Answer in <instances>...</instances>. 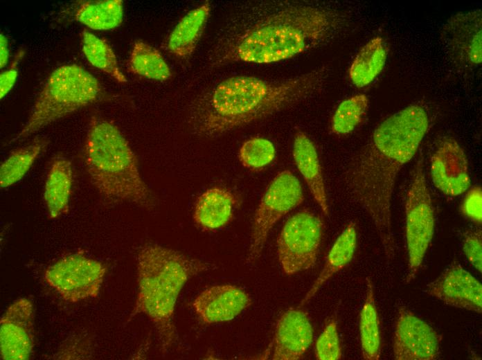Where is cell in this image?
I'll list each match as a JSON object with an SVG mask.
<instances>
[{
    "label": "cell",
    "mask_w": 482,
    "mask_h": 360,
    "mask_svg": "<svg viewBox=\"0 0 482 360\" xmlns=\"http://www.w3.org/2000/svg\"><path fill=\"white\" fill-rule=\"evenodd\" d=\"M429 127V114L422 105L393 113L376 127L343 173L348 191L370 217L389 262L395 251L391 206L396 179L416 155Z\"/></svg>",
    "instance_id": "cell-1"
},
{
    "label": "cell",
    "mask_w": 482,
    "mask_h": 360,
    "mask_svg": "<svg viewBox=\"0 0 482 360\" xmlns=\"http://www.w3.org/2000/svg\"><path fill=\"white\" fill-rule=\"evenodd\" d=\"M249 19L229 36L223 62L286 60L328 42L346 21L336 10L299 1L267 2Z\"/></svg>",
    "instance_id": "cell-2"
},
{
    "label": "cell",
    "mask_w": 482,
    "mask_h": 360,
    "mask_svg": "<svg viewBox=\"0 0 482 360\" xmlns=\"http://www.w3.org/2000/svg\"><path fill=\"white\" fill-rule=\"evenodd\" d=\"M326 77V69L320 67L277 81L252 75L226 78L193 109V128L212 137L267 118L314 95Z\"/></svg>",
    "instance_id": "cell-3"
},
{
    "label": "cell",
    "mask_w": 482,
    "mask_h": 360,
    "mask_svg": "<svg viewBox=\"0 0 482 360\" xmlns=\"http://www.w3.org/2000/svg\"><path fill=\"white\" fill-rule=\"evenodd\" d=\"M136 262L138 291L130 318L141 314L147 316L154 325L165 353L178 339L174 314L180 291L191 278L208 270L211 266L154 243L140 247Z\"/></svg>",
    "instance_id": "cell-4"
},
{
    "label": "cell",
    "mask_w": 482,
    "mask_h": 360,
    "mask_svg": "<svg viewBox=\"0 0 482 360\" xmlns=\"http://www.w3.org/2000/svg\"><path fill=\"white\" fill-rule=\"evenodd\" d=\"M84 163L91 183L103 197L145 208L154 205L129 143L115 125L98 116L89 123Z\"/></svg>",
    "instance_id": "cell-5"
},
{
    "label": "cell",
    "mask_w": 482,
    "mask_h": 360,
    "mask_svg": "<svg viewBox=\"0 0 482 360\" xmlns=\"http://www.w3.org/2000/svg\"><path fill=\"white\" fill-rule=\"evenodd\" d=\"M101 86L89 72L77 64L54 70L37 96L30 116L9 144L21 141L53 123L93 102Z\"/></svg>",
    "instance_id": "cell-6"
},
{
    "label": "cell",
    "mask_w": 482,
    "mask_h": 360,
    "mask_svg": "<svg viewBox=\"0 0 482 360\" xmlns=\"http://www.w3.org/2000/svg\"><path fill=\"white\" fill-rule=\"evenodd\" d=\"M434 210L424 165L422 161H418L413 171L405 201L407 283L413 280L420 270L434 235Z\"/></svg>",
    "instance_id": "cell-7"
},
{
    "label": "cell",
    "mask_w": 482,
    "mask_h": 360,
    "mask_svg": "<svg viewBox=\"0 0 482 360\" xmlns=\"http://www.w3.org/2000/svg\"><path fill=\"white\" fill-rule=\"evenodd\" d=\"M304 200L301 185L289 170L278 173L267 186L255 212L247 263L251 265L260 258L268 235L283 216Z\"/></svg>",
    "instance_id": "cell-8"
},
{
    "label": "cell",
    "mask_w": 482,
    "mask_h": 360,
    "mask_svg": "<svg viewBox=\"0 0 482 360\" xmlns=\"http://www.w3.org/2000/svg\"><path fill=\"white\" fill-rule=\"evenodd\" d=\"M323 228L321 218L309 210L297 212L287 220L277 238L278 260L286 274L301 272L315 264Z\"/></svg>",
    "instance_id": "cell-9"
},
{
    "label": "cell",
    "mask_w": 482,
    "mask_h": 360,
    "mask_svg": "<svg viewBox=\"0 0 482 360\" xmlns=\"http://www.w3.org/2000/svg\"><path fill=\"white\" fill-rule=\"evenodd\" d=\"M106 271L101 262L76 253L49 266L44 279L64 300L77 303L99 294Z\"/></svg>",
    "instance_id": "cell-10"
},
{
    "label": "cell",
    "mask_w": 482,
    "mask_h": 360,
    "mask_svg": "<svg viewBox=\"0 0 482 360\" xmlns=\"http://www.w3.org/2000/svg\"><path fill=\"white\" fill-rule=\"evenodd\" d=\"M447 55L458 68H474L482 61V12L474 10L447 19L440 31Z\"/></svg>",
    "instance_id": "cell-11"
},
{
    "label": "cell",
    "mask_w": 482,
    "mask_h": 360,
    "mask_svg": "<svg viewBox=\"0 0 482 360\" xmlns=\"http://www.w3.org/2000/svg\"><path fill=\"white\" fill-rule=\"evenodd\" d=\"M441 336L404 306L397 312L393 353L396 360H434L440 352Z\"/></svg>",
    "instance_id": "cell-12"
},
{
    "label": "cell",
    "mask_w": 482,
    "mask_h": 360,
    "mask_svg": "<svg viewBox=\"0 0 482 360\" xmlns=\"http://www.w3.org/2000/svg\"><path fill=\"white\" fill-rule=\"evenodd\" d=\"M34 347V307L31 300L13 301L0 319V353L5 360L28 359Z\"/></svg>",
    "instance_id": "cell-13"
},
{
    "label": "cell",
    "mask_w": 482,
    "mask_h": 360,
    "mask_svg": "<svg viewBox=\"0 0 482 360\" xmlns=\"http://www.w3.org/2000/svg\"><path fill=\"white\" fill-rule=\"evenodd\" d=\"M430 174L434 185L446 195L456 197L469 189L467 158L456 140L447 137L439 143L431 159Z\"/></svg>",
    "instance_id": "cell-14"
},
{
    "label": "cell",
    "mask_w": 482,
    "mask_h": 360,
    "mask_svg": "<svg viewBox=\"0 0 482 360\" xmlns=\"http://www.w3.org/2000/svg\"><path fill=\"white\" fill-rule=\"evenodd\" d=\"M429 295L446 305L481 314V282L458 262L451 264L427 287Z\"/></svg>",
    "instance_id": "cell-15"
},
{
    "label": "cell",
    "mask_w": 482,
    "mask_h": 360,
    "mask_svg": "<svg viewBox=\"0 0 482 360\" xmlns=\"http://www.w3.org/2000/svg\"><path fill=\"white\" fill-rule=\"evenodd\" d=\"M251 304L249 295L233 285H219L202 291L193 300V309L205 324L233 320Z\"/></svg>",
    "instance_id": "cell-16"
},
{
    "label": "cell",
    "mask_w": 482,
    "mask_h": 360,
    "mask_svg": "<svg viewBox=\"0 0 482 360\" xmlns=\"http://www.w3.org/2000/svg\"><path fill=\"white\" fill-rule=\"evenodd\" d=\"M312 341L313 328L307 314L299 309H287L277 321L271 346V359H300Z\"/></svg>",
    "instance_id": "cell-17"
},
{
    "label": "cell",
    "mask_w": 482,
    "mask_h": 360,
    "mask_svg": "<svg viewBox=\"0 0 482 360\" xmlns=\"http://www.w3.org/2000/svg\"><path fill=\"white\" fill-rule=\"evenodd\" d=\"M238 204V197L230 190L219 186L209 188L195 201L194 222L204 231L217 230L233 219Z\"/></svg>",
    "instance_id": "cell-18"
},
{
    "label": "cell",
    "mask_w": 482,
    "mask_h": 360,
    "mask_svg": "<svg viewBox=\"0 0 482 360\" xmlns=\"http://www.w3.org/2000/svg\"><path fill=\"white\" fill-rule=\"evenodd\" d=\"M292 154L299 172L325 216L329 215L328 200L322 168L316 148L312 140L303 132L294 136Z\"/></svg>",
    "instance_id": "cell-19"
},
{
    "label": "cell",
    "mask_w": 482,
    "mask_h": 360,
    "mask_svg": "<svg viewBox=\"0 0 482 360\" xmlns=\"http://www.w3.org/2000/svg\"><path fill=\"white\" fill-rule=\"evenodd\" d=\"M65 18L78 21L98 30H107L119 26L123 19L121 0L78 1L64 10Z\"/></svg>",
    "instance_id": "cell-20"
},
{
    "label": "cell",
    "mask_w": 482,
    "mask_h": 360,
    "mask_svg": "<svg viewBox=\"0 0 482 360\" xmlns=\"http://www.w3.org/2000/svg\"><path fill=\"white\" fill-rule=\"evenodd\" d=\"M73 183L71 162L65 156H54L48 168L44 199L50 218L66 213Z\"/></svg>",
    "instance_id": "cell-21"
},
{
    "label": "cell",
    "mask_w": 482,
    "mask_h": 360,
    "mask_svg": "<svg viewBox=\"0 0 482 360\" xmlns=\"http://www.w3.org/2000/svg\"><path fill=\"white\" fill-rule=\"evenodd\" d=\"M357 243V226L355 222H350L331 247L323 269L301 300V305L308 303L330 278L350 263L355 255Z\"/></svg>",
    "instance_id": "cell-22"
},
{
    "label": "cell",
    "mask_w": 482,
    "mask_h": 360,
    "mask_svg": "<svg viewBox=\"0 0 482 360\" xmlns=\"http://www.w3.org/2000/svg\"><path fill=\"white\" fill-rule=\"evenodd\" d=\"M211 4L205 2L188 12L172 30L167 47L179 57L186 58L194 52L210 15Z\"/></svg>",
    "instance_id": "cell-23"
},
{
    "label": "cell",
    "mask_w": 482,
    "mask_h": 360,
    "mask_svg": "<svg viewBox=\"0 0 482 360\" xmlns=\"http://www.w3.org/2000/svg\"><path fill=\"white\" fill-rule=\"evenodd\" d=\"M387 58V49L381 37H375L365 44L352 60L348 75L357 87L370 84L383 70Z\"/></svg>",
    "instance_id": "cell-24"
},
{
    "label": "cell",
    "mask_w": 482,
    "mask_h": 360,
    "mask_svg": "<svg viewBox=\"0 0 482 360\" xmlns=\"http://www.w3.org/2000/svg\"><path fill=\"white\" fill-rule=\"evenodd\" d=\"M366 296L359 315V336L363 359L378 360L381 355V332L373 283L366 278Z\"/></svg>",
    "instance_id": "cell-25"
},
{
    "label": "cell",
    "mask_w": 482,
    "mask_h": 360,
    "mask_svg": "<svg viewBox=\"0 0 482 360\" xmlns=\"http://www.w3.org/2000/svg\"><path fill=\"white\" fill-rule=\"evenodd\" d=\"M49 143L46 137L37 136L10 152L0 167L1 188H8L20 181Z\"/></svg>",
    "instance_id": "cell-26"
},
{
    "label": "cell",
    "mask_w": 482,
    "mask_h": 360,
    "mask_svg": "<svg viewBox=\"0 0 482 360\" xmlns=\"http://www.w3.org/2000/svg\"><path fill=\"white\" fill-rule=\"evenodd\" d=\"M128 68L134 74L159 81L166 80L172 75L160 52L141 40L135 42L132 47Z\"/></svg>",
    "instance_id": "cell-27"
},
{
    "label": "cell",
    "mask_w": 482,
    "mask_h": 360,
    "mask_svg": "<svg viewBox=\"0 0 482 360\" xmlns=\"http://www.w3.org/2000/svg\"><path fill=\"white\" fill-rule=\"evenodd\" d=\"M82 52L89 63L120 83L127 80L120 71L116 56L103 39L84 30L81 35Z\"/></svg>",
    "instance_id": "cell-28"
},
{
    "label": "cell",
    "mask_w": 482,
    "mask_h": 360,
    "mask_svg": "<svg viewBox=\"0 0 482 360\" xmlns=\"http://www.w3.org/2000/svg\"><path fill=\"white\" fill-rule=\"evenodd\" d=\"M369 106L368 96L356 94L343 100L335 109L331 119L332 132L346 135L354 131L364 120Z\"/></svg>",
    "instance_id": "cell-29"
},
{
    "label": "cell",
    "mask_w": 482,
    "mask_h": 360,
    "mask_svg": "<svg viewBox=\"0 0 482 360\" xmlns=\"http://www.w3.org/2000/svg\"><path fill=\"white\" fill-rule=\"evenodd\" d=\"M276 157V148L268 139L253 137L244 141L238 151L242 165L249 170H259L270 164Z\"/></svg>",
    "instance_id": "cell-30"
},
{
    "label": "cell",
    "mask_w": 482,
    "mask_h": 360,
    "mask_svg": "<svg viewBox=\"0 0 482 360\" xmlns=\"http://www.w3.org/2000/svg\"><path fill=\"white\" fill-rule=\"evenodd\" d=\"M315 357L319 360H338L342 357L337 322L328 319L314 347Z\"/></svg>",
    "instance_id": "cell-31"
},
{
    "label": "cell",
    "mask_w": 482,
    "mask_h": 360,
    "mask_svg": "<svg viewBox=\"0 0 482 360\" xmlns=\"http://www.w3.org/2000/svg\"><path fill=\"white\" fill-rule=\"evenodd\" d=\"M463 250L470 263L481 273L482 233L481 229L470 230L463 238Z\"/></svg>",
    "instance_id": "cell-32"
},
{
    "label": "cell",
    "mask_w": 482,
    "mask_h": 360,
    "mask_svg": "<svg viewBox=\"0 0 482 360\" xmlns=\"http://www.w3.org/2000/svg\"><path fill=\"white\" fill-rule=\"evenodd\" d=\"M461 213L477 224L482 222V190L476 186L470 189L465 196L461 206Z\"/></svg>",
    "instance_id": "cell-33"
},
{
    "label": "cell",
    "mask_w": 482,
    "mask_h": 360,
    "mask_svg": "<svg viewBox=\"0 0 482 360\" xmlns=\"http://www.w3.org/2000/svg\"><path fill=\"white\" fill-rule=\"evenodd\" d=\"M24 51L19 49L9 68L0 75V98H3L13 87L18 74V66L24 55Z\"/></svg>",
    "instance_id": "cell-34"
},
{
    "label": "cell",
    "mask_w": 482,
    "mask_h": 360,
    "mask_svg": "<svg viewBox=\"0 0 482 360\" xmlns=\"http://www.w3.org/2000/svg\"><path fill=\"white\" fill-rule=\"evenodd\" d=\"M9 58L8 40L6 36L0 35V66L3 68L8 63Z\"/></svg>",
    "instance_id": "cell-35"
}]
</instances>
